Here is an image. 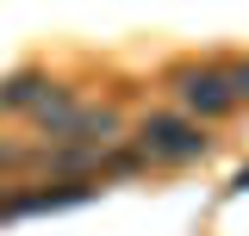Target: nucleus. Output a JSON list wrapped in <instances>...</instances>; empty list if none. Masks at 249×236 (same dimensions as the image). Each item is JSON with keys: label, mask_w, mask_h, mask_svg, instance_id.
Instances as JSON below:
<instances>
[{"label": "nucleus", "mask_w": 249, "mask_h": 236, "mask_svg": "<svg viewBox=\"0 0 249 236\" xmlns=\"http://www.w3.org/2000/svg\"><path fill=\"white\" fill-rule=\"evenodd\" d=\"M44 93H50L44 75H13V81L0 87V106H6V112H37V100H44Z\"/></svg>", "instance_id": "7ed1b4c3"}, {"label": "nucleus", "mask_w": 249, "mask_h": 236, "mask_svg": "<svg viewBox=\"0 0 249 236\" xmlns=\"http://www.w3.org/2000/svg\"><path fill=\"white\" fill-rule=\"evenodd\" d=\"M212 149V137L181 112H150L137 124V155L143 162H168V168H181V162H199Z\"/></svg>", "instance_id": "f257e3e1"}, {"label": "nucleus", "mask_w": 249, "mask_h": 236, "mask_svg": "<svg viewBox=\"0 0 249 236\" xmlns=\"http://www.w3.org/2000/svg\"><path fill=\"white\" fill-rule=\"evenodd\" d=\"M224 81H231V100L243 106V100H249V56L243 62H224Z\"/></svg>", "instance_id": "20e7f679"}, {"label": "nucleus", "mask_w": 249, "mask_h": 236, "mask_svg": "<svg viewBox=\"0 0 249 236\" xmlns=\"http://www.w3.org/2000/svg\"><path fill=\"white\" fill-rule=\"evenodd\" d=\"M237 186H249V168H243V174H237Z\"/></svg>", "instance_id": "39448f33"}, {"label": "nucleus", "mask_w": 249, "mask_h": 236, "mask_svg": "<svg viewBox=\"0 0 249 236\" xmlns=\"http://www.w3.org/2000/svg\"><path fill=\"white\" fill-rule=\"evenodd\" d=\"M175 100H181L193 124L206 118H224L237 100H231V81H224V62H193V68H175Z\"/></svg>", "instance_id": "f03ea898"}]
</instances>
